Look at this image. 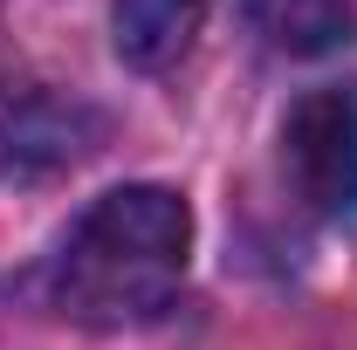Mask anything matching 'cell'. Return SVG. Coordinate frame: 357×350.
<instances>
[{
	"instance_id": "277c9868",
	"label": "cell",
	"mask_w": 357,
	"mask_h": 350,
	"mask_svg": "<svg viewBox=\"0 0 357 350\" xmlns=\"http://www.w3.org/2000/svg\"><path fill=\"white\" fill-rule=\"evenodd\" d=\"M248 21L282 55H330V48L351 42V28H357L351 0H248Z\"/></svg>"
},
{
	"instance_id": "3957f363",
	"label": "cell",
	"mask_w": 357,
	"mask_h": 350,
	"mask_svg": "<svg viewBox=\"0 0 357 350\" xmlns=\"http://www.w3.org/2000/svg\"><path fill=\"white\" fill-rule=\"evenodd\" d=\"M206 0H110V42L131 69H172L199 35Z\"/></svg>"
},
{
	"instance_id": "6da1fadb",
	"label": "cell",
	"mask_w": 357,
	"mask_h": 350,
	"mask_svg": "<svg viewBox=\"0 0 357 350\" xmlns=\"http://www.w3.org/2000/svg\"><path fill=\"white\" fill-rule=\"evenodd\" d=\"M192 261V213L172 185H117L89 199L76 227L62 234L48 296L62 316L89 330H124L151 323L178 296Z\"/></svg>"
},
{
	"instance_id": "7a4b0ae2",
	"label": "cell",
	"mask_w": 357,
	"mask_h": 350,
	"mask_svg": "<svg viewBox=\"0 0 357 350\" xmlns=\"http://www.w3.org/2000/svg\"><path fill=\"white\" fill-rule=\"evenodd\" d=\"M282 172L316 220L357 227V83H323L289 103Z\"/></svg>"
}]
</instances>
